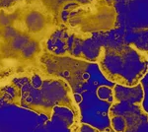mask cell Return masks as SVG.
Here are the masks:
<instances>
[{
	"label": "cell",
	"mask_w": 148,
	"mask_h": 132,
	"mask_svg": "<svg viewBox=\"0 0 148 132\" xmlns=\"http://www.w3.org/2000/svg\"><path fill=\"white\" fill-rule=\"evenodd\" d=\"M58 27L40 0H19L0 8V82L42 74L40 59Z\"/></svg>",
	"instance_id": "1"
},
{
	"label": "cell",
	"mask_w": 148,
	"mask_h": 132,
	"mask_svg": "<svg viewBox=\"0 0 148 132\" xmlns=\"http://www.w3.org/2000/svg\"><path fill=\"white\" fill-rule=\"evenodd\" d=\"M96 62L107 80L127 87L141 83L148 72V56L131 44L101 47Z\"/></svg>",
	"instance_id": "2"
},
{
	"label": "cell",
	"mask_w": 148,
	"mask_h": 132,
	"mask_svg": "<svg viewBox=\"0 0 148 132\" xmlns=\"http://www.w3.org/2000/svg\"><path fill=\"white\" fill-rule=\"evenodd\" d=\"M118 11L113 0L69 2L60 11V26L86 36L119 27Z\"/></svg>",
	"instance_id": "3"
},
{
	"label": "cell",
	"mask_w": 148,
	"mask_h": 132,
	"mask_svg": "<svg viewBox=\"0 0 148 132\" xmlns=\"http://www.w3.org/2000/svg\"><path fill=\"white\" fill-rule=\"evenodd\" d=\"M144 97V87L141 83L132 87L114 84L113 102L108 111L112 129L114 132H123L126 126L137 120L146 111L143 107Z\"/></svg>",
	"instance_id": "4"
},
{
	"label": "cell",
	"mask_w": 148,
	"mask_h": 132,
	"mask_svg": "<svg viewBox=\"0 0 148 132\" xmlns=\"http://www.w3.org/2000/svg\"><path fill=\"white\" fill-rule=\"evenodd\" d=\"M47 54V51H46ZM54 62L56 71H52L46 76L58 78L67 82L70 87L78 88L88 80V62L74 56L65 55H56L52 58L47 56Z\"/></svg>",
	"instance_id": "5"
},
{
	"label": "cell",
	"mask_w": 148,
	"mask_h": 132,
	"mask_svg": "<svg viewBox=\"0 0 148 132\" xmlns=\"http://www.w3.org/2000/svg\"><path fill=\"white\" fill-rule=\"evenodd\" d=\"M118 19L123 17L126 28L132 31L148 30V0H113Z\"/></svg>",
	"instance_id": "6"
},
{
	"label": "cell",
	"mask_w": 148,
	"mask_h": 132,
	"mask_svg": "<svg viewBox=\"0 0 148 132\" xmlns=\"http://www.w3.org/2000/svg\"><path fill=\"white\" fill-rule=\"evenodd\" d=\"M131 33L136 37V39H134V40H131L130 42H126V44H133L148 56V30L132 31Z\"/></svg>",
	"instance_id": "7"
},
{
	"label": "cell",
	"mask_w": 148,
	"mask_h": 132,
	"mask_svg": "<svg viewBox=\"0 0 148 132\" xmlns=\"http://www.w3.org/2000/svg\"><path fill=\"white\" fill-rule=\"evenodd\" d=\"M123 132H148V112L145 111L136 121L126 126Z\"/></svg>",
	"instance_id": "8"
},
{
	"label": "cell",
	"mask_w": 148,
	"mask_h": 132,
	"mask_svg": "<svg viewBox=\"0 0 148 132\" xmlns=\"http://www.w3.org/2000/svg\"><path fill=\"white\" fill-rule=\"evenodd\" d=\"M97 97L101 101H106L111 104L113 102V88L109 87V86H100L97 89Z\"/></svg>",
	"instance_id": "9"
},
{
	"label": "cell",
	"mask_w": 148,
	"mask_h": 132,
	"mask_svg": "<svg viewBox=\"0 0 148 132\" xmlns=\"http://www.w3.org/2000/svg\"><path fill=\"white\" fill-rule=\"evenodd\" d=\"M70 132H100L97 128L91 126L90 124L77 121L70 126Z\"/></svg>",
	"instance_id": "10"
},
{
	"label": "cell",
	"mask_w": 148,
	"mask_h": 132,
	"mask_svg": "<svg viewBox=\"0 0 148 132\" xmlns=\"http://www.w3.org/2000/svg\"><path fill=\"white\" fill-rule=\"evenodd\" d=\"M88 1H89V2H91V1H94V0H88Z\"/></svg>",
	"instance_id": "11"
},
{
	"label": "cell",
	"mask_w": 148,
	"mask_h": 132,
	"mask_svg": "<svg viewBox=\"0 0 148 132\" xmlns=\"http://www.w3.org/2000/svg\"><path fill=\"white\" fill-rule=\"evenodd\" d=\"M103 132H108V131H103Z\"/></svg>",
	"instance_id": "12"
}]
</instances>
